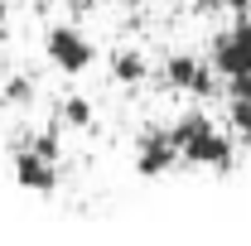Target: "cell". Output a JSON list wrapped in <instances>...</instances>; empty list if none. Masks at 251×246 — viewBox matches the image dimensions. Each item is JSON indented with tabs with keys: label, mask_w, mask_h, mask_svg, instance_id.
Returning <instances> with one entry per match:
<instances>
[{
	"label": "cell",
	"mask_w": 251,
	"mask_h": 246,
	"mask_svg": "<svg viewBox=\"0 0 251 246\" xmlns=\"http://www.w3.org/2000/svg\"><path fill=\"white\" fill-rule=\"evenodd\" d=\"M174 130V145L184 154V164H198V169H213V174H232L237 164V150H232V135L218 130L203 111H188L169 125Z\"/></svg>",
	"instance_id": "obj_1"
},
{
	"label": "cell",
	"mask_w": 251,
	"mask_h": 246,
	"mask_svg": "<svg viewBox=\"0 0 251 246\" xmlns=\"http://www.w3.org/2000/svg\"><path fill=\"white\" fill-rule=\"evenodd\" d=\"M44 53H49V63H53L58 73H68V77L87 73V68L97 63L92 39H87L82 29H73V25H53V29L44 34Z\"/></svg>",
	"instance_id": "obj_2"
},
{
	"label": "cell",
	"mask_w": 251,
	"mask_h": 246,
	"mask_svg": "<svg viewBox=\"0 0 251 246\" xmlns=\"http://www.w3.org/2000/svg\"><path fill=\"white\" fill-rule=\"evenodd\" d=\"M179 159H184V154H179V145H174V130H164V125L140 130V140H135V174H140V179L169 174Z\"/></svg>",
	"instance_id": "obj_3"
},
{
	"label": "cell",
	"mask_w": 251,
	"mask_h": 246,
	"mask_svg": "<svg viewBox=\"0 0 251 246\" xmlns=\"http://www.w3.org/2000/svg\"><path fill=\"white\" fill-rule=\"evenodd\" d=\"M213 68L218 77H247L251 73V20H237L232 29L213 39Z\"/></svg>",
	"instance_id": "obj_4"
},
{
	"label": "cell",
	"mask_w": 251,
	"mask_h": 246,
	"mask_svg": "<svg viewBox=\"0 0 251 246\" xmlns=\"http://www.w3.org/2000/svg\"><path fill=\"white\" fill-rule=\"evenodd\" d=\"M213 63H203L198 53H169L164 58V82L174 87V92H188V97H213L218 92V82H213Z\"/></svg>",
	"instance_id": "obj_5"
},
{
	"label": "cell",
	"mask_w": 251,
	"mask_h": 246,
	"mask_svg": "<svg viewBox=\"0 0 251 246\" xmlns=\"http://www.w3.org/2000/svg\"><path fill=\"white\" fill-rule=\"evenodd\" d=\"M15 184L25 188V193H39V198H49L53 188H58V159H49V154L39 150H15Z\"/></svg>",
	"instance_id": "obj_6"
},
{
	"label": "cell",
	"mask_w": 251,
	"mask_h": 246,
	"mask_svg": "<svg viewBox=\"0 0 251 246\" xmlns=\"http://www.w3.org/2000/svg\"><path fill=\"white\" fill-rule=\"evenodd\" d=\"M111 77H116L121 87H140V82L150 77V63L140 58L135 49H116V53H111Z\"/></svg>",
	"instance_id": "obj_7"
},
{
	"label": "cell",
	"mask_w": 251,
	"mask_h": 246,
	"mask_svg": "<svg viewBox=\"0 0 251 246\" xmlns=\"http://www.w3.org/2000/svg\"><path fill=\"white\" fill-rule=\"evenodd\" d=\"M227 125L242 145H251V97H227Z\"/></svg>",
	"instance_id": "obj_8"
},
{
	"label": "cell",
	"mask_w": 251,
	"mask_h": 246,
	"mask_svg": "<svg viewBox=\"0 0 251 246\" xmlns=\"http://www.w3.org/2000/svg\"><path fill=\"white\" fill-rule=\"evenodd\" d=\"M58 116L73 125V130H87V125H92V101H87V97H63Z\"/></svg>",
	"instance_id": "obj_9"
},
{
	"label": "cell",
	"mask_w": 251,
	"mask_h": 246,
	"mask_svg": "<svg viewBox=\"0 0 251 246\" xmlns=\"http://www.w3.org/2000/svg\"><path fill=\"white\" fill-rule=\"evenodd\" d=\"M34 101V82L29 77H15L10 87H5V97H0V106H29Z\"/></svg>",
	"instance_id": "obj_10"
},
{
	"label": "cell",
	"mask_w": 251,
	"mask_h": 246,
	"mask_svg": "<svg viewBox=\"0 0 251 246\" xmlns=\"http://www.w3.org/2000/svg\"><path fill=\"white\" fill-rule=\"evenodd\" d=\"M126 5H140V0H126Z\"/></svg>",
	"instance_id": "obj_11"
}]
</instances>
